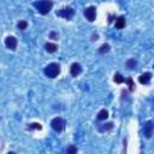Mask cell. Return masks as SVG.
<instances>
[{"instance_id":"obj_20","label":"cell","mask_w":154,"mask_h":154,"mask_svg":"<svg viewBox=\"0 0 154 154\" xmlns=\"http://www.w3.org/2000/svg\"><path fill=\"white\" fill-rule=\"evenodd\" d=\"M124 82L129 84V87H130V90H134V87H135V84H134V82H132V79H131V78H129V79H125Z\"/></svg>"},{"instance_id":"obj_8","label":"cell","mask_w":154,"mask_h":154,"mask_svg":"<svg viewBox=\"0 0 154 154\" xmlns=\"http://www.w3.org/2000/svg\"><path fill=\"white\" fill-rule=\"evenodd\" d=\"M152 135H153V122L152 120H148L144 124V136L147 138H150Z\"/></svg>"},{"instance_id":"obj_16","label":"cell","mask_w":154,"mask_h":154,"mask_svg":"<svg viewBox=\"0 0 154 154\" xmlns=\"http://www.w3.org/2000/svg\"><path fill=\"white\" fill-rule=\"evenodd\" d=\"M28 129L29 130H41L42 129V125L40 123H31V124H29Z\"/></svg>"},{"instance_id":"obj_1","label":"cell","mask_w":154,"mask_h":154,"mask_svg":"<svg viewBox=\"0 0 154 154\" xmlns=\"http://www.w3.org/2000/svg\"><path fill=\"white\" fill-rule=\"evenodd\" d=\"M34 7L37 10L38 13L41 14H47L49 13V11L52 10L53 7V2L51 0H38V1H35L34 4Z\"/></svg>"},{"instance_id":"obj_21","label":"cell","mask_w":154,"mask_h":154,"mask_svg":"<svg viewBox=\"0 0 154 154\" xmlns=\"http://www.w3.org/2000/svg\"><path fill=\"white\" fill-rule=\"evenodd\" d=\"M49 37H51L52 40H58V37H59V36H58V34H57L55 31H52V32L49 34Z\"/></svg>"},{"instance_id":"obj_2","label":"cell","mask_w":154,"mask_h":154,"mask_svg":"<svg viewBox=\"0 0 154 154\" xmlns=\"http://www.w3.org/2000/svg\"><path fill=\"white\" fill-rule=\"evenodd\" d=\"M43 72L48 78H55L60 73V65L57 63H51L45 67Z\"/></svg>"},{"instance_id":"obj_4","label":"cell","mask_w":154,"mask_h":154,"mask_svg":"<svg viewBox=\"0 0 154 154\" xmlns=\"http://www.w3.org/2000/svg\"><path fill=\"white\" fill-rule=\"evenodd\" d=\"M75 14V10L72 7H63L59 11H57V16L63 17L65 19H71Z\"/></svg>"},{"instance_id":"obj_17","label":"cell","mask_w":154,"mask_h":154,"mask_svg":"<svg viewBox=\"0 0 154 154\" xmlns=\"http://www.w3.org/2000/svg\"><path fill=\"white\" fill-rule=\"evenodd\" d=\"M124 81H125V78H124L120 73H116V75H114V82H116V83H123Z\"/></svg>"},{"instance_id":"obj_10","label":"cell","mask_w":154,"mask_h":154,"mask_svg":"<svg viewBox=\"0 0 154 154\" xmlns=\"http://www.w3.org/2000/svg\"><path fill=\"white\" fill-rule=\"evenodd\" d=\"M45 48H46V51H47L48 53H54V52L58 49V46H57L55 43H52V42H47V43L45 45Z\"/></svg>"},{"instance_id":"obj_3","label":"cell","mask_w":154,"mask_h":154,"mask_svg":"<svg viewBox=\"0 0 154 154\" xmlns=\"http://www.w3.org/2000/svg\"><path fill=\"white\" fill-rule=\"evenodd\" d=\"M51 126H52V129H53L54 131L60 132V131L64 129V126H65V122H64L63 118H60V117H55V118L52 119V122H51Z\"/></svg>"},{"instance_id":"obj_15","label":"cell","mask_w":154,"mask_h":154,"mask_svg":"<svg viewBox=\"0 0 154 154\" xmlns=\"http://www.w3.org/2000/svg\"><path fill=\"white\" fill-rule=\"evenodd\" d=\"M109 49H111L109 45H108V43H103V45H102V46L99 48V53H101V54H105V53L109 52Z\"/></svg>"},{"instance_id":"obj_5","label":"cell","mask_w":154,"mask_h":154,"mask_svg":"<svg viewBox=\"0 0 154 154\" xmlns=\"http://www.w3.org/2000/svg\"><path fill=\"white\" fill-rule=\"evenodd\" d=\"M84 16L89 22H94L96 18V7L95 6H89L84 10Z\"/></svg>"},{"instance_id":"obj_9","label":"cell","mask_w":154,"mask_h":154,"mask_svg":"<svg viewBox=\"0 0 154 154\" xmlns=\"http://www.w3.org/2000/svg\"><path fill=\"white\" fill-rule=\"evenodd\" d=\"M150 79H152V73L150 72H144L138 77V82L141 84H148L150 82Z\"/></svg>"},{"instance_id":"obj_12","label":"cell","mask_w":154,"mask_h":154,"mask_svg":"<svg viewBox=\"0 0 154 154\" xmlns=\"http://www.w3.org/2000/svg\"><path fill=\"white\" fill-rule=\"evenodd\" d=\"M136 66H137V60H135V59H128L126 60V67L129 70H134Z\"/></svg>"},{"instance_id":"obj_19","label":"cell","mask_w":154,"mask_h":154,"mask_svg":"<svg viewBox=\"0 0 154 154\" xmlns=\"http://www.w3.org/2000/svg\"><path fill=\"white\" fill-rule=\"evenodd\" d=\"M66 153H67V154H73V153H77V147H75V146H70V147L66 149Z\"/></svg>"},{"instance_id":"obj_6","label":"cell","mask_w":154,"mask_h":154,"mask_svg":"<svg viewBox=\"0 0 154 154\" xmlns=\"http://www.w3.org/2000/svg\"><path fill=\"white\" fill-rule=\"evenodd\" d=\"M5 46L11 49V51H14L17 48V38L14 36H7L6 40H5Z\"/></svg>"},{"instance_id":"obj_14","label":"cell","mask_w":154,"mask_h":154,"mask_svg":"<svg viewBox=\"0 0 154 154\" xmlns=\"http://www.w3.org/2000/svg\"><path fill=\"white\" fill-rule=\"evenodd\" d=\"M107 118H108V112L106 109H101L97 114V119L99 120H106Z\"/></svg>"},{"instance_id":"obj_11","label":"cell","mask_w":154,"mask_h":154,"mask_svg":"<svg viewBox=\"0 0 154 154\" xmlns=\"http://www.w3.org/2000/svg\"><path fill=\"white\" fill-rule=\"evenodd\" d=\"M125 26V18L124 17H119L118 19H116V28L117 29H123Z\"/></svg>"},{"instance_id":"obj_18","label":"cell","mask_w":154,"mask_h":154,"mask_svg":"<svg viewBox=\"0 0 154 154\" xmlns=\"http://www.w3.org/2000/svg\"><path fill=\"white\" fill-rule=\"evenodd\" d=\"M17 26H18V29H20V30H25L26 26H28V23H26L25 20H20V22H18Z\"/></svg>"},{"instance_id":"obj_13","label":"cell","mask_w":154,"mask_h":154,"mask_svg":"<svg viewBox=\"0 0 154 154\" xmlns=\"http://www.w3.org/2000/svg\"><path fill=\"white\" fill-rule=\"evenodd\" d=\"M112 126H113V124H112V123H107V124H101V125H99V131H101V132L108 131V130H111V129H112Z\"/></svg>"},{"instance_id":"obj_7","label":"cell","mask_w":154,"mask_h":154,"mask_svg":"<svg viewBox=\"0 0 154 154\" xmlns=\"http://www.w3.org/2000/svg\"><path fill=\"white\" fill-rule=\"evenodd\" d=\"M70 72H71V76L77 77V76L82 72V66H81V64L73 63V64L71 65V67H70Z\"/></svg>"}]
</instances>
